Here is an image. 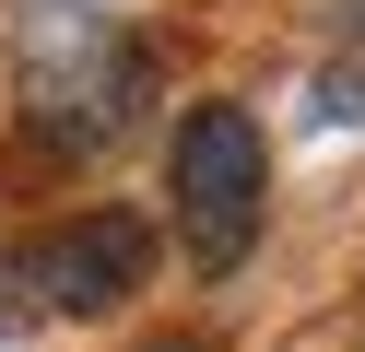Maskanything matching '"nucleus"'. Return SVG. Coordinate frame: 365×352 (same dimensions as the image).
I'll use <instances>...</instances> for the list:
<instances>
[{
  "mask_svg": "<svg viewBox=\"0 0 365 352\" xmlns=\"http://www.w3.org/2000/svg\"><path fill=\"white\" fill-rule=\"evenodd\" d=\"M142 36L106 0H24V129L48 153H106L142 117Z\"/></svg>",
  "mask_w": 365,
  "mask_h": 352,
  "instance_id": "obj_1",
  "label": "nucleus"
},
{
  "mask_svg": "<svg viewBox=\"0 0 365 352\" xmlns=\"http://www.w3.org/2000/svg\"><path fill=\"white\" fill-rule=\"evenodd\" d=\"M259 211H271V141L247 106H189L177 129V247L200 270H236L259 247Z\"/></svg>",
  "mask_w": 365,
  "mask_h": 352,
  "instance_id": "obj_2",
  "label": "nucleus"
},
{
  "mask_svg": "<svg viewBox=\"0 0 365 352\" xmlns=\"http://www.w3.org/2000/svg\"><path fill=\"white\" fill-rule=\"evenodd\" d=\"M12 282H24L48 317H106L153 282V223L142 211H71V223L24 235L12 247Z\"/></svg>",
  "mask_w": 365,
  "mask_h": 352,
  "instance_id": "obj_3",
  "label": "nucleus"
}]
</instances>
